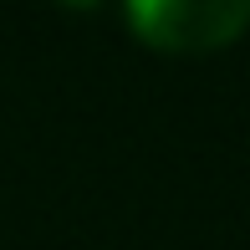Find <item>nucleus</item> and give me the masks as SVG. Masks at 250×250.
Wrapping results in <instances>:
<instances>
[{"instance_id": "f257e3e1", "label": "nucleus", "mask_w": 250, "mask_h": 250, "mask_svg": "<svg viewBox=\"0 0 250 250\" xmlns=\"http://www.w3.org/2000/svg\"><path fill=\"white\" fill-rule=\"evenodd\" d=\"M123 21L158 51H220L250 26V0H133Z\"/></svg>"}]
</instances>
